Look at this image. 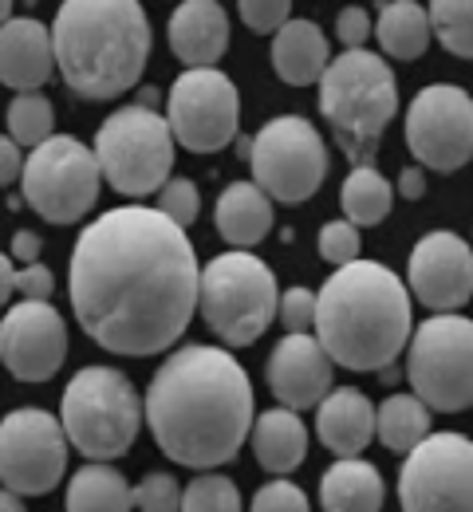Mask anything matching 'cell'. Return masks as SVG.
Masks as SVG:
<instances>
[{"label":"cell","instance_id":"1","mask_svg":"<svg viewBox=\"0 0 473 512\" xmlns=\"http://www.w3.org/2000/svg\"><path fill=\"white\" fill-rule=\"evenodd\" d=\"M202 268L186 225L162 209L123 205L91 221L71 253L79 327L115 355H158L194 320Z\"/></svg>","mask_w":473,"mask_h":512},{"label":"cell","instance_id":"2","mask_svg":"<svg viewBox=\"0 0 473 512\" xmlns=\"http://www.w3.org/2000/svg\"><path fill=\"white\" fill-rule=\"evenodd\" d=\"M146 426L158 449L186 469L233 461L253 434V386L245 367L221 347L174 351L146 390Z\"/></svg>","mask_w":473,"mask_h":512},{"label":"cell","instance_id":"3","mask_svg":"<svg viewBox=\"0 0 473 512\" xmlns=\"http://www.w3.org/2000/svg\"><path fill=\"white\" fill-rule=\"evenodd\" d=\"M410 292L375 264L351 260L316 296V335L347 371H387L410 343Z\"/></svg>","mask_w":473,"mask_h":512},{"label":"cell","instance_id":"4","mask_svg":"<svg viewBox=\"0 0 473 512\" xmlns=\"http://www.w3.org/2000/svg\"><path fill=\"white\" fill-rule=\"evenodd\" d=\"M52 44L56 67L79 99H115L142 79L150 20L138 0H64Z\"/></svg>","mask_w":473,"mask_h":512},{"label":"cell","instance_id":"5","mask_svg":"<svg viewBox=\"0 0 473 512\" xmlns=\"http://www.w3.org/2000/svg\"><path fill=\"white\" fill-rule=\"evenodd\" d=\"M320 111L336 130L343 154L363 166L375 158L379 138L399 111V83L383 56L347 48L320 75Z\"/></svg>","mask_w":473,"mask_h":512},{"label":"cell","instance_id":"6","mask_svg":"<svg viewBox=\"0 0 473 512\" xmlns=\"http://www.w3.org/2000/svg\"><path fill=\"white\" fill-rule=\"evenodd\" d=\"M60 422L68 442L91 461H115L135 446L142 426V398L127 375L111 367H83L64 390Z\"/></svg>","mask_w":473,"mask_h":512},{"label":"cell","instance_id":"7","mask_svg":"<svg viewBox=\"0 0 473 512\" xmlns=\"http://www.w3.org/2000/svg\"><path fill=\"white\" fill-rule=\"evenodd\" d=\"M198 308L221 343L249 347L269 331V323L280 312L276 276L253 253H221L205 264Z\"/></svg>","mask_w":473,"mask_h":512},{"label":"cell","instance_id":"8","mask_svg":"<svg viewBox=\"0 0 473 512\" xmlns=\"http://www.w3.org/2000/svg\"><path fill=\"white\" fill-rule=\"evenodd\" d=\"M174 130L154 103L119 107L95 134V158L103 178L127 197H146L162 190L174 170Z\"/></svg>","mask_w":473,"mask_h":512},{"label":"cell","instance_id":"9","mask_svg":"<svg viewBox=\"0 0 473 512\" xmlns=\"http://www.w3.org/2000/svg\"><path fill=\"white\" fill-rule=\"evenodd\" d=\"M406 379L414 394L442 410L462 414L473 406V320L466 316H434L406 343Z\"/></svg>","mask_w":473,"mask_h":512},{"label":"cell","instance_id":"10","mask_svg":"<svg viewBox=\"0 0 473 512\" xmlns=\"http://www.w3.org/2000/svg\"><path fill=\"white\" fill-rule=\"evenodd\" d=\"M24 201L52 225H71L79 221L95 201H99V182L103 166L95 150H87L79 138L56 134L32 146L24 162Z\"/></svg>","mask_w":473,"mask_h":512},{"label":"cell","instance_id":"11","mask_svg":"<svg viewBox=\"0 0 473 512\" xmlns=\"http://www.w3.org/2000/svg\"><path fill=\"white\" fill-rule=\"evenodd\" d=\"M249 166L257 186L280 205H300L324 186L328 146L320 130L300 115H280L249 142Z\"/></svg>","mask_w":473,"mask_h":512},{"label":"cell","instance_id":"12","mask_svg":"<svg viewBox=\"0 0 473 512\" xmlns=\"http://www.w3.org/2000/svg\"><path fill=\"white\" fill-rule=\"evenodd\" d=\"M68 430L48 410H12L0 422V481L20 497H44L64 481Z\"/></svg>","mask_w":473,"mask_h":512},{"label":"cell","instance_id":"13","mask_svg":"<svg viewBox=\"0 0 473 512\" xmlns=\"http://www.w3.org/2000/svg\"><path fill=\"white\" fill-rule=\"evenodd\" d=\"M166 119L174 138L190 154H213L229 146L241 127V95L233 79L217 67H190L174 79L166 99Z\"/></svg>","mask_w":473,"mask_h":512},{"label":"cell","instance_id":"14","mask_svg":"<svg viewBox=\"0 0 473 512\" xmlns=\"http://www.w3.org/2000/svg\"><path fill=\"white\" fill-rule=\"evenodd\" d=\"M399 501L410 512H473V442L426 434L406 453Z\"/></svg>","mask_w":473,"mask_h":512},{"label":"cell","instance_id":"15","mask_svg":"<svg viewBox=\"0 0 473 512\" xmlns=\"http://www.w3.org/2000/svg\"><path fill=\"white\" fill-rule=\"evenodd\" d=\"M406 146L434 174L462 170L473 158V99L454 83L418 91L406 111Z\"/></svg>","mask_w":473,"mask_h":512},{"label":"cell","instance_id":"16","mask_svg":"<svg viewBox=\"0 0 473 512\" xmlns=\"http://www.w3.org/2000/svg\"><path fill=\"white\" fill-rule=\"evenodd\" d=\"M0 359L20 383H48L68 359V327L48 300H24L0 320Z\"/></svg>","mask_w":473,"mask_h":512},{"label":"cell","instance_id":"17","mask_svg":"<svg viewBox=\"0 0 473 512\" xmlns=\"http://www.w3.org/2000/svg\"><path fill=\"white\" fill-rule=\"evenodd\" d=\"M406 280L430 312H458L473 296V249L458 233H426L410 253Z\"/></svg>","mask_w":473,"mask_h":512},{"label":"cell","instance_id":"18","mask_svg":"<svg viewBox=\"0 0 473 512\" xmlns=\"http://www.w3.org/2000/svg\"><path fill=\"white\" fill-rule=\"evenodd\" d=\"M332 367L336 359L320 343V335L288 331L269 355V390L280 406L312 410L332 390Z\"/></svg>","mask_w":473,"mask_h":512},{"label":"cell","instance_id":"19","mask_svg":"<svg viewBox=\"0 0 473 512\" xmlns=\"http://www.w3.org/2000/svg\"><path fill=\"white\" fill-rule=\"evenodd\" d=\"M56 67L52 32L32 16H8L0 24V83L12 91H36Z\"/></svg>","mask_w":473,"mask_h":512},{"label":"cell","instance_id":"20","mask_svg":"<svg viewBox=\"0 0 473 512\" xmlns=\"http://www.w3.org/2000/svg\"><path fill=\"white\" fill-rule=\"evenodd\" d=\"M170 48L186 67H213L229 48V16L217 0H182L170 16Z\"/></svg>","mask_w":473,"mask_h":512},{"label":"cell","instance_id":"21","mask_svg":"<svg viewBox=\"0 0 473 512\" xmlns=\"http://www.w3.org/2000/svg\"><path fill=\"white\" fill-rule=\"evenodd\" d=\"M316 434L336 457H359L375 438V406L363 390L339 386L316 406Z\"/></svg>","mask_w":473,"mask_h":512},{"label":"cell","instance_id":"22","mask_svg":"<svg viewBox=\"0 0 473 512\" xmlns=\"http://www.w3.org/2000/svg\"><path fill=\"white\" fill-rule=\"evenodd\" d=\"M328 36L320 24L312 20H288L276 36H272V71L292 83V87H308L320 83V75L328 71Z\"/></svg>","mask_w":473,"mask_h":512},{"label":"cell","instance_id":"23","mask_svg":"<svg viewBox=\"0 0 473 512\" xmlns=\"http://www.w3.org/2000/svg\"><path fill=\"white\" fill-rule=\"evenodd\" d=\"M213 221H217L221 241H229L233 249H249L257 241H265L272 229L269 193L261 190L257 182H233L217 197Z\"/></svg>","mask_w":473,"mask_h":512},{"label":"cell","instance_id":"24","mask_svg":"<svg viewBox=\"0 0 473 512\" xmlns=\"http://www.w3.org/2000/svg\"><path fill=\"white\" fill-rule=\"evenodd\" d=\"M249 442H253V457L269 473H292L308 457V430L300 422V410L292 406H276L269 414H261L253 422Z\"/></svg>","mask_w":473,"mask_h":512},{"label":"cell","instance_id":"25","mask_svg":"<svg viewBox=\"0 0 473 512\" xmlns=\"http://www.w3.org/2000/svg\"><path fill=\"white\" fill-rule=\"evenodd\" d=\"M383 477L363 457H339L320 481V501L328 512H375L383 509Z\"/></svg>","mask_w":473,"mask_h":512},{"label":"cell","instance_id":"26","mask_svg":"<svg viewBox=\"0 0 473 512\" xmlns=\"http://www.w3.org/2000/svg\"><path fill=\"white\" fill-rule=\"evenodd\" d=\"M375 36H379L387 56L418 60L430 48L434 24H430V12L418 0H391V4H383L379 20H375Z\"/></svg>","mask_w":473,"mask_h":512},{"label":"cell","instance_id":"27","mask_svg":"<svg viewBox=\"0 0 473 512\" xmlns=\"http://www.w3.org/2000/svg\"><path fill=\"white\" fill-rule=\"evenodd\" d=\"M71 512H127L135 509V489L127 485V477L103 461L79 469L68 485V501Z\"/></svg>","mask_w":473,"mask_h":512},{"label":"cell","instance_id":"28","mask_svg":"<svg viewBox=\"0 0 473 512\" xmlns=\"http://www.w3.org/2000/svg\"><path fill=\"white\" fill-rule=\"evenodd\" d=\"M430 434V410L418 394H391L375 410V438L391 453H410Z\"/></svg>","mask_w":473,"mask_h":512},{"label":"cell","instance_id":"29","mask_svg":"<svg viewBox=\"0 0 473 512\" xmlns=\"http://www.w3.org/2000/svg\"><path fill=\"white\" fill-rule=\"evenodd\" d=\"M391 201H395L391 182H387L371 162L355 166V170L347 174V182H343V193H339V205H343L347 221H355V225H363V229L379 225V221L391 213Z\"/></svg>","mask_w":473,"mask_h":512},{"label":"cell","instance_id":"30","mask_svg":"<svg viewBox=\"0 0 473 512\" xmlns=\"http://www.w3.org/2000/svg\"><path fill=\"white\" fill-rule=\"evenodd\" d=\"M52 127H56V111L40 91H20L8 103V134L20 146H40L44 138H52Z\"/></svg>","mask_w":473,"mask_h":512},{"label":"cell","instance_id":"31","mask_svg":"<svg viewBox=\"0 0 473 512\" xmlns=\"http://www.w3.org/2000/svg\"><path fill=\"white\" fill-rule=\"evenodd\" d=\"M430 24L446 52L473 60V0H430Z\"/></svg>","mask_w":473,"mask_h":512},{"label":"cell","instance_id":"32","mask_svg":"<svg viewBox=\"0 0 473 512\" xmlns=\"http://www.w3.org/2000/svg\"><path fill=\"white\" fill-rule=\"evenodd\" d=\"M182 509L186 512H237L241 509V493L229 477L221 473H205L194 477L186 489H182Z\"/></svg>","mask_w":473,"mask_h":512},{"label":"cell","instance_id":"33","mask_svg":"<svg viewBox=\"0 0 473 512\" xmlns=\"http://www.w3.org/2000/svg\"><path fill=\"white\" fill-rule=\"evenodd\" d=\"M158 209L166 217H174L178 225H194L198 221V209H202V193L190 178H170L162 193H158Z\"/></svg>","mask_w":473,"mask_h":512},{"label":"cell","instance_id":"34","mask_svg":"<svg viewBox=\"0 0 473 512\" xmlns=\"http://www.w3.org/2000/svg\"><path fill=\"white\" fill-rule=\"evenodd\" d=\"M135 509L146 512H170L182 509V489L170 473H150L135 485Z\"/></svg>","mask_w":473,"mask_h":512},{"label":"cell","instance_id":"35","mask_svg":"<svg viewBox=\"0 0 473 512\" xmlns=\"http://www.w3.org/2000/svg\"><path fill=\"white\" fill-rule=\"evenodd\" d=\"M241 8V20L249 32L257 36H276L284 24H288V12H292V0H237Z\"/></svg>","mask_w":473,"mask_h":512},{"label":"cell","instance_id":"36","mask_svg":"<svg viewBox=\"0 0 473 512\" xmlns=\"http://www.w3.org/2000/svg\"><path fill=\"white\" fill-rule=\"evenodd\" d=\"M359 253V225L355 221H332L320 229V256L328 264H351Z\"/></svg>","mask_w":473,"mask_h":512},{"label":"cell","instance_id":"37","mask_svg":"<svg viewBox=\"0 0 473 512\" xmlns=\"http://www.w3.org/2000/svg\"><path fill=\"white\" fill-rule=\"evenodd\" d=\"M280 323L288 327V331H308V327H316V292H308V288H288L284 296H280Z\"/></svg>","mask_w":473,"mask_h":512},{"label":"cell","instance_id":"38","mask_svg":"<svg viewBox=\"0 0 473 512\" xmlns=\"http://www.w3.org/2000/svg\"><path fill=\"white\" fill-rule=\"evenodd\" d=\"M253 509H257V512H272V509L304 512V509H308V497H304V489H296L292 481H269L265 489H257Z\"/></svg>","mask_w":473,"mask_h":512},{"label":"cell","instance_id":"39","mask_svg":"<svg viewBox=\"0 0 473 512\" xmlns=\"http://www.w3.org/2000/svg\"><path fill=\"white\" fill-rule=\"evenodd\" d=\"M375 32V24H371V16L363 12V8H343L336 16V36L343 48H363L367 44V36Z\"/></svg>","mask_w":473,"mask_h":512},{"label":"cell","instance_id":"40","mask_svg":"<svg viewBox=\"0 0 473 512\" xmlns=\"http://www.w3.org/2000/svg\"><path fill=\"white\" fill-rule=\"evenodd\" d=\"M16 292H20L24 300H52L56 280H52V272H48L44 264H24V268L16 272Z\"/></svg>","mask_w":473,"mask_h":512},{"label":"cell","instance_id":"41","mask_svg":"<svg viewBox=\"0 0 473 512\" xmlns=\"http://www.w3.org/2000/svg\"><path fill=\"white\" fill-rule=\"evenodd\" d=\"M24 154H20V142L12 138V134H0V186H8V182H16L20 174H24Z\"/></svg>","mask_w":473,"mask_h":512},{"label":"cell","instance_id":"42","mask_svg":"<svg viewBox=\"0 0 473 512\" xmlns=\"http://www.w3.org/2000/svg\"><path fill=\"white\" fill-rule=\"evenodd\" d=\"M12 256L24 260V264H36V256H40V237L28 233V229H20V233L12 237Z\"/></svg>","mask_w":473,"mask_h":512},{"label":"cell","instance_id":"43","mask_svg":"<svg viewBox=\"0 0 473 512\" xmlns=\"http://www.w3.org/2000/svg\"><path fill=\"white\" fill-rule=\"evenodd\" d=\"M399 193H403L406 201H418V197L426 193V174H422L418 166L403 170V178H399Z\"/></svg>","mask_w":473,"mask_h":512},{"label":"cell","instance_id":"44","mask_svg":"<svg viewBox=\"0 0 473 512\" xmlns=\"http://www.w3.org/2000/svg\"><path fill=\"white\" fill-rule=\"evenodd\" d=\"M16 292V268H12V260L0 253V308L8 304V296Z\"/></svg>","mask_w":473,"mask_h":512},{"label":"cell","instance_id":"45","mask_svg":"<svg viewBox=\"0 0 473 512\" xmlns=\"http://www.w3.org/2000/svg\"><path fill=\"white\" fill-rule=\"evenodd\" d=\"M20 493L16 489H0V512H20L24 509V501H16Z\"/></svg>","mask_w":473,"mask_h":512},{"label":"cell","instance_id":"46","mask_svg":"<svg viewBox=\"0 0 473 512\" xmlns=\"http://www.w3.org/2000/svg\"><path fill=\"white\" fill-rule=\"evenodd\" d=\"M8 12H12V0H0V24L8 20Z\"/></svg>","mask_w":473,"mask_h":512}]
</instances>
